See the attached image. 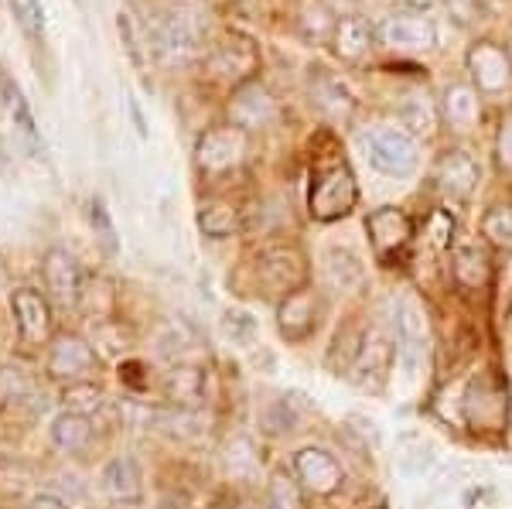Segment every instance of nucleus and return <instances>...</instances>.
Masks as SVG:
<instances>
[{
    "instance_id": "1",
    "label": "nucleus",
    "mask_w": 512,
    "mask_h": 509,
    "mask_svg": "<svg viewBox=\"0 0 512 509\" xmlns=\"http://www.w3.org/2000/svg\"><path fill=\"white\" fill-rule=\"evenodd\" d=\"M362 154L373 164L379 175L386 178H410L417 171V137L410 130L390 127V123H379V127H369L359 134Z\"/></svg>"
},
{
    "instance_id": "2",
    "label": "nucleus",
    "mask_w": 512,
    "mask_h": 509,
    "mask_svg": "<svg viewBox=\"0 0 512 509\" xmlns=\"http://www.w3.org/2000/svg\"><path fill=\"white\" fill-rule=\"evenodd\" d=\"M359 202V185H355V175L345 161H332V164H318L315 178H311V216L318 223H335V219L349 216Z\"/></svg>"
},
{
    "instance_id": "3",
    "label": "nucleus",
    "mask_w": 512,
    "mask_h": 509,
    "mask_svg": "<svg viewBox=\"0 0 512 509\" xmlns=\"http://www.w3.org/2000/svg\"><path fill=\"white\" fill-rule=\"evenodd\" d=\"M154 55L164 65H188L202 55V28H198L195 14L188 11H164L147 28Z\"/></svg>"
},
{
    "instance_id": "4",
    "label": "nucleus",
    "mask_w": 512,
    "mask_h": 509,
    "mask_svg": "<svg viewBox=\"0 0 512 509\" xmlns=\"http://www.w3.org/2000/svg\"><path fill=\"white\" fill-rule=\"evenodd\" d=\"M96 369H99V356H96L93 342H86L76 332L55 335L52 346H48V359H45L48 380L76 387V383H93Z\"/></svg>"
},
{
    "instance_id": "5",
    "label": "nucleus",
    "mask_w": 512,
    "mask_h": 509,
    "mask_svg": "<svg viewBox=\"0 0 512 509\" xmlns=\"http://www.w3.org/2000/svg\"><path fill=\"white\" fill-rule=\"evenodd\" d=\"M246 144H250V134H243V130L233 127V123H226V127H212L198 137L195 164L212 178L229 175V171H236L239 164H243Z\"/></svg>"
},
{
    "instance_id": "6",
    "label": "nucleus",
    "mask_w": 512,
    "mask_h": 509,
    "mask_svg": "<svg viewBox=\"0 0 512 509\" xmlns=\"http://www.w3.org/2000/svg\"><path fill=\"white\" fill-rule=\"evenodd\" d=\"M366 229H369V243H373V253L379 264L393 267L396 260L407 253L410 240H414V223L403 209L396 205H383L376 209L373 216L366 219Z\"/></svg>"
},
{
    "instance_id": "7",
    "label": "nucleus",
    "mask_w": 512,
    "mask_h": 509,
    "mask_svg": "<svg viewBox=\"0 0 512 509\" xmlns=\"http://www.w3.org/2000/svg\"><path fill=\"white\" fill-rule=\"evenodd\" d=\"M256 277L267 291L277 294H294L301 291L308 281V264H304V253L297 246H267L256 257Z\"/></svg>"
},
{
    "instance_id": "8",
    "label": "nucleus",
    "mask_w": 512,
    "mask_h": 509,
    "mask_svg": "<svg viewBox=\"0 0 512 509\" xmlns=\"http://www.w3.org/2000/svg\"><path fill=\"white\" fill-rule=\"evenodd\" d=\"M509 400L506 387L492 373H478L465 393V417L475 431H499L506 424Z\"/></svg>"
},
{
    "instance_id": "9",
    "label": "nucleus",
    "mask_w": 512,
    "mask_h": 509,
    "mask_svg": "<svg viewBox=\"0 0 512 509\" xmlns=\"http://www.w3.org/2000/svg\"><path fill=\"white\" fill-rule=\"evenodd\" d=\"M478 178H482V164H478L475 154L465 151V147H451V151H444L434 164V182L441 188L444 199H451V202L472 199Z\"/></svg>"
},
{
    "instance_id": "10",
    "label": "nucleus",
    "mask_w": 512,
    "mask_h": 509,
    "mask_svg": "<svg viewBox=\"0 0 512 509\" xmlns=\"http://www.w3.org/2000/svg\"><path fill=\"white\" fill-rule=\"evenodd\" d=\"M277 120V100L260 79H250L243 86L233 89V100H229V123L239 127L243 134L263 130Z\"/></svg>"
},
{
    "instance_id": "11",
    "label": "nucleus",
    "mask_w": 512,
    "mask_h": 509,
    "mask_svg": "<svg viewBox=\"0 0 512 509\" xmlns=\"http://www.w3.org/2000/svg\"><path fill=\"white\" fill-rule=\"evenodd\" d=\"M393 328H396V342H400V363L407 369V376L417 373L420 356L427 346V318L424 308L417 305V298H396L393 301Z\"/></svg>"
},
{
    "instance_id": "12",
    "label": "nucleus",
    "mask_w": 512,
    "mask_h": 509,
    "mask_svg": "<svg viewBox=\"0 0 512 509\" xmlns=\"http://www.w3.org/2000/svg\"><path fill=\"white\" fill-rule=\"evenodd\" d=\"M11 315L14 328L28 346H41L52 335V301L35 287H18L11 291Z\"/></svg>"
},
{
    "instance_id": "13",
    "label": "nucleus",
    "mask_w": 512,
    "mask_h": 509,
    "mask_svg": "<svg viewBox=\"0 0 512 509\" xmlns=\"http://www.w3.org/2000/svg\"><path fill=\"white\" fill-rule=\"evenodd\" d=\"M256 65H260V55H256V45L246 35H226L212 48L209 55V69L216 79H226L233 86H243V82L253 79Z\"/></svg>"
},
{
    "instance_id": "14",
    "label": "nucleus",
    "mask_w": 512,
    "mask_h": 509,
    "mask_svg": "<svg viewBox=\"0 0 512 509\" xmlns=\"http://www.w3.org/2000/svg\"><path fill=\"white\" fill-rule=\"evenodd\" d=\"M468 72L478 93H502L512 82V55L495 41H478L468 48Z\"/></svg>"
},
{
    "instance_id": "15",
    "label": "nucleus",
    "mask_w": 512,
    "mask_h": 509,
    "mask_svg": "<svg viewBox=\"0 0 512 509\" xmlns=\"http://www.w3.org/2000/svg\"><path fill=\"white\" fill-rule=\"evenodd\" d=\"M294 472H297L301 489L315 492V496H332V492L342 489V482H345V472H342V465H338V458L325 448H301L297 451Z\"/></svg>"
},
{
    "instance_id": "16",
    "label": "nucleus",
    "mask_w": 512,
    "mask_h": 509,
    "mask_svg": "<svg viewBox=\"0 0 512 509\" xmlns=\"http://www.w3.org/2000/svg\"><path fill=\"white\" fill-rule=\"evenodd\" d=\"M379 41L393 52H427L437 45V28L431 18H420V14H390L379 24Z\"/></svg>"
},
{
    "instance_id": "17",
    "label": "nucleus",
    "mask_w": 512,
    "mask_h": 509,
    "mask_svg": "<svg viewBox=\"0 0 512 509\" xmlns=\"http://www.w3.org/2000/svg\"><path fill=\"white\" fill-rule=\"evenodd\" d=\"M41 274H45V287H48V298L55 301L59 308H76L79 305V294H82V270L76 264L69 250H48L45 253V264H41Z\"/></svg>"
},
{
    "instance_id": "18",
    "label": "nucleus",
    "mask_w": 512,
    "mask_h": 509,
    "mask_svg": "<svg viewBox=\"0 0 512 509\" xmlns=\"http://www.w3.org/2000/svg\"><path fill=\"white\" fill-rule=\"evenodd\" d=\"M318 318H321V301L315 291H308V287L287 294L277 308V325L287 342H304L308 335H315Z\"/></svg>"
},
{
    "instance_id": "19",
    "label": "nucleus",
    "mask_w": 512,
    "mask_h": 509,
    "mask_svg": "<svg viewBox=\"0 0 512 509\" xmlns=\"http://www.w3.org/2000/svg\"><path fill=\"white\" fill-rule=\"evenodd\" d=\"M396 352L390 342L383 339L379 332L366 335V346H362L359 359L352 363V383L359 390H383V383L390 380V369H393Z\"/></svg>"
},
{
    "instance_id": "20",
    "label": "nucleus",
    "mask_w": 512,
    "mask_h": 509,
    "mask_svg": "<svg viewBox=\"0 0 512 509\" xmlns=\"http://www.w3.org/2000/svg\"><path fill=\"white\" fill-rule=\"evenodd\" d=\"M373 24H369L362 14H349V18H338L335 21V31H332V48L342 62H362L366 52L373 48Z\"/></svg>"
},
{
    "instance_id": "21",
    "label": "nucleus",
    "mask_w": 512,
    "mask_h": 509,
    "mask_svg": "<svg viewBox=\"0 0 512 509\" xmlns=\"http://www.w3.org/2000/svg\"><path fill=\"white\" fill-rule=\"evenodd\" d=\"M38 410V383L24 366H0V414Z\"/></svg>"
},
{
    "instance_id": "22",
    "label": "nucleus",
    "mask_w": 512,
    "mask_h": 509,
    "mask_svg": "<svg viewBox=\"0 0 512 509\" xmlns=\"http://www.w3.org/2000/svg\"><path fill=\"white\" fill-rule=\"evenodd\" d=\"M441 113H444V120H448L454 130H461V134L475 130L478 120H482V103H478V89L468 86V82H451V86L444 89Z\"/></svg>"
},
{
    "instance_id": "23",
    "label": "nucleus",
    "mask_w": 512,
    "mask_h": 509,
    "mask_svg": "<svg viewBox=\"0 0 512 509\" xmlns=\"http://www.w3.org/2000/svg\"><path fill=\"white\" fill-rule=\"evenodd\" d=\"M311 96H315L318 110L335 123H345L355 113V100H352L349 86H345L342 79L328 76L325 69H318L315 82H311Z\"/></svg>"
},
{
    "instance_id": "24",
    "label": "nucleus",
    "mask_w": 512,
    "mask_h": 509,
    "mask_svg": "<svg viewBox=\"0 0 512 509\" xmlns=\"http://www.w3.org/2000/svg\"><path fill=\"white\" fill-rule=\"evenodd\" d=\"M103 489L110 499L117 503H137L144 496V475H140V465L130 455H120L106 465L103 472Z\"/></svg>"
},
{
    "instance_id": "25",
    "label": "nucleus",
    "mask_w": 512,
    "mask_h": 509,
    "mask_svg": "<svg viewBox=\"0 0 512 509\" xmlns=\"http://www.w3.org/2000/svg\"><path fill=\"white\" fill-rule=\"evenodd\" d=\"M325 277L335 291L359 294L362 284H366V267H362V260L355 257L352 250H345V246H328L325 250Z\"/></svg>"
},
{
    "instance_id": "26",
    "label": "nucleus",
    "mask_w": 512,
    "mask_h": 509,
    "mask_svg": "<svg viewBox=\"0 0 512 509\" xmlns=\"http://www.w3.org/2000/svg\"><path fill=\"white\" fill-rule=\"evenodd\" d=\"M93 441V421L86 414H76V410H62L52 421V445L65 451V455H79V451L89 448Z\"/></svg>"
},
{
    "instance_id": "27",
    "label": "nucleus",
    "mask_w": 512,
    "mask_h": 509,
    "mask_svg": "<svg viewBox=\"0 0 512 509\" xmlns=\"http://www.w3.org/2000/svg\"><path fill=\"white\" fill-rule=\"evenodd\" d=\"M164 397L181 410L198 407L205 400V373L195 366H175L164 376Z\"/></svg>"
},
{
    "instance_id": "28",
    "label": "nucleus",
    "mask_w": 512,
    "mask_h": 509,
    "mask_svg": "<svg viewBox=\"0 0 512 509\" xmlns=\"http://www.w3.org/2000/svg\"><path fill=\"white\" fill-rule=\"evenodd\" d=\"M451 274L461 287L478 291V287H485L492 281V264L478 246H458L451 257Z\"/></svg>"
},
{
    "instance_id": "29",
    "label": "nucleus",
    "mask_w": 512,
    "mask_h": 509,
    "mask_svg": "<svg viewBox=\"0 0 512 509\" xmlns=\"http://www.w3.org/2000/svg\"><path fill=\"white\" fill-rule=\"evenodd\" d=\"M198 229L212 240H226L239 229V209L229 199H205L198 205Z\"/></svg>"
},
{
    "instance_id": "30",
    "label": "nucleus",
    "mask_w": 512,
    "mask_h": 509,
    "mask_svg": "<svg viewBox=\"0 0 512 509\" xmlns=\"http://www.w3.org/2000/svg\"><path fill=\"white\" fill-rule=\"evenodd\" d=\"M222 462H226V472L233 479H243V482H253L256 472H260V455H256L253 441L250 438H233L222 451Z\"/></svg>"
},
{
    "instance_id": "31",
    "label": "nucleus",
    "mask_w": 512,
    "mask_h": 509,
    "mask_svg": "<svg viewBox=\"0 0 512 509\" xmlns=\"http://www.w3.org/2000/svg\"><path fill=\"white\" fill-rule=\"evenodd\" d=\"M400 120L414 137L420 134L431 137L437 127V106L427 100V96H410V100L400 106Z\"/></svg>"
},
{
    "instance_id": "32",
    "label": "nucleus",
    "mask_w": 512,
    "mask_h": 509,
    "mask_svg": "<svg viewBox=\"0 0 512 509\" xmlns=\"http://www.w3.org/2000/svg\"><path fill=\"white\" fill-rule=\"evenodd\" d=\"M482 236L495 250L512 253V205H492L482 216Z\"/></svg>"
},
{
    "instance_id": "33",
    "label": "nucleus",
    "mask_w": 512,
    "mask_h": 509,
    "mask_svg": "<svg viewBox=\"0 0 512 509\" xmlns=\"http://www.w3.org/2000/svg\"><path fill=\"white\" fill-rule=\"evenodd\" d=\"M362 346H366V335H362V328L359 325H345L342 332L335 335V346H332V352H328V366L335 369V363H338V373H342L345 366H352L355 359H359Z\"/></svg>"
},
{
    "instance_id": "34",
    "label": "nucleus",
    "mask_w": 512,
    "mask_h": 509,
    "mask_svg": "<svg viewBox=\"0 0 512 509\" xmlns=\"http://www.w3.org/2000/svg\"><path fill=\"white\" fill-rule=\"evenodd\" d=\"M7 4H11V14L24 35L31 41H41V35H45V7H41V0H7Z\"/></svg>"
},
{
    "instance_id": "35",
    "label": "nucleus",
    "mask_w": 512,
    "mask_h": 509,
    "mask_svg": "<svg viewBox=\"0 0 512 509\" xmlns=\"http://www.w3.org/2000/svg\"><path fill=\"white\" fill-rule=\"evenodd\" d=\"M267 509H304L301 482H294L291 475L277 472L267 489Z\"/></svg>"
},
{
    "instance_id": "36",
    "label": "nucleus",
    "mask_w": 512,
    "mask_h": 509,
    "mask_svg": "<svg viewBox=\"0 0 512 509\" xmlns=\"http://www.w3.org/2000/svg\"><path fill=\"white\" fill-rule=\"evenodd\" d=\"M301 31H304V38H332L335 21H332V14H328V7L321 4V0H304Z\"/></svg>"
},
{
    "instance_id": "37",
    "label": "nucleus",
    "mask_w": 512,
    "mask_h": 509,
    "mask_svg": "<svg viewBox=\"0 0 512 509\" xmlns=\"http://www.w3.org/2000/svg\"><path fill=\"white\" fill-rule=\"evenodd\" d=\"M294 421H297V417H294L291 400H270V404L260 410V424H263V431H267V434L291 431Z\"/></svg>"
},
{
    "instance_id": "38",
    "label": "nucleus",
    "mask_w": 512,
    "mask_h": 509,
    "mask_svg": "<svg viewBox=\"0 0 512 509\" xmlns=\"http://www.w3.org/2000/svg\"><path fill=\"white\" fill-rule=\"evenodd\" d=\"M495 161L502 171H512V110L502 113L499 134H495Z\"/></svg>"
},
{
    "instance_id": "39",
    "label": "nucleus",
    "mask_w": 512,
    "mask_h": 509,
    "mask_svg": "<svg viewBox=\"0 0 512 509\" xmlns=\"http://www.w3.org/2000/svg\"><path fill=\"white\" fill-rule=\"evenodd\" d=\"M89 219H93V229L99 233V240H103L106 250H117V229H113L110 216H106L103 202H93V205H89Z\"/></svg>"
},
{
    "instance_id": "40",
    "label": "nucleus",
    "mask_w": 512,
    "mask_h": 509,
    "mask_svg": "<svg viewBox=\"0 0 512 509\" xmlns=\"http://www.w3.org/2000/svg\"><path fill=\"white\" fill-rule=\"evenodd\" d=\"M431 226H434V243L437 246H448L451 243V233H454V223H451V216H444V212H434L431 216Z\"/></svg>"
},
{
    "instance_id": "41",
    "label": "nucleus",
    "mask_w": 512,
    "mask_h": 509,
    "mask_svg": "<svg viewBox=\"0 0 512 509\" xmlns=\"http://www.w3.org/2000/svg\"><path fill=\"white\" fill-rule=\"evenodd\" d=\"M24 509H65L62 499H55V496H35Z\"/></svg>"
},
{
    "instance_id": "42",
    "label": "nucleus",
    "mask_w": 512,
    "mask_h": 509,
    "mask_svg": "<svg viewBox=\"0 0 512 509\" xmlns=\"http://www.w3.org/2000/svg\"><path fill=\"white\" fill-rule=\"evenodd\" d=\"M403 4L417 7V11H427V7H431V4H437V0H403Z\"/></svg>"
},
{
    "instance_id": "43",
    "label": "nucleus",
    "mask_w": 512,
    "mask_h": 509,
    "mask_svg": "<svg viewBox=\"0 0 512 509\" xmlns=\"http://www.w3.org/2000/svg\"><path fill=\"white\" fill-rule=\"evenodd\" d=\"M0 284H4V264H0Z\"/></svg>"
},
{
    "instance_id": "44",
    "label": "nucleus",
    "mask_w": 512,
    "mask_h": 509,
    "mask_svg": "<svg viewBox=\"0 0 512 509\" xmlns=\"http://www.w3.org/2000/svg\"><path fill=\"white\" fill-rule=\"evenodd\" d=\"M509 55H512V48H509Z\"/></svg>"
}]
</instances>
